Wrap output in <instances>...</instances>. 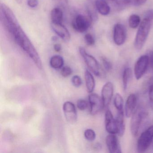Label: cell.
<instances>
[{
	"instance_id": "1",
	"label": "cell",
	"mask_w": 153,
	"mask_h": 153,
	"mask_svg": "<svg viewBox=\"0 0 153 153\" xmlns=\"http://www.w3.org/2000/svg\"><path fill=\"white\" fill-rule=\"evenodd\" d=\"M1 21L6 30L15 42L26 53L38 68L42 69V64L40 56L19 23L11 9L5 4L1 5Z\"/></svg>"
},
{
	"instance_id": "2",
	"label": "cell",
	"mask_w": 153,
	"mask_h": 153,
	"mask_svg": "<svg viewBox=\"0 0 153 153\" xmlns=\"http://www.w3.org/2000/svg\"><path fill=\"white\" fill-rule=\"evenodd\" d=\"M151 24V21L146 18H144L140 23L134 40V47L137 50H141L145 45L149 34Z\"/></svg>"
},
{
	"instance_id": "3",
	"label": "cell",
	"mask_w": 153,
	"mask_h": 153,
	"mask_svg": "<svg viewBox=\"0 0 153 153\" xmlns=\"http://www.w3.org/2000/svg\"><path fill=\"white\" fill-rule=\"evenodd\" d=\"M146 111L142 107L137 108L131 116L130 131L133 136H137L141 127V124L147 115Z\"/></svg>"
},
{
	"instance_id": "4",
	"label": "cell",
	"mask_w": 153,
	"mask_h": 153,
	"mask_svg": "<svg viewBox=\"0 0 153 153\" xmlns=\"http://www.w3.org/2000/svg\"><path fill=\"white\" fill-rule=\"evenodd\" d=\"M153 140V125L143 131L137 142V150L139 152H145L150 146Z\"/></svg>"
},
{
	"instance_id": "5",
	"label": "cell",
	"mask_w": 153,
	"mask_h": 153,
	"mask_svg": "<svg viewBox=\"0 0 153 153\" xmlns=\"http://www.w3.org/2000/svg\"><path fill=\"white\" fill-rule=\"evenodd\" d=\"M93 21V18L89 15H79L74 19L72 25L77 32L85 33L90 27Z\"/></svg>"
},
{
	"instance_id": "6",
	"label": "cell",
	"mask_w": 153,
	"mask_h": 153,
	"mask_svg": "<svg viewBox=\"0 0 153 153\" xmlns=\"http://www.w3.org/2000/svg\"><path fill=\"white\" fill-rule=\"evenodd\" d=\"M79 51L80 55L84 59L89 69L95 75L99 76L101 73V67L96 59L92 55L88 53L85 48L83 47H79Z\"/></svg>"
},
{
	"instance_id": "7",
	"label": "cell",
	"mask_w": 153,
	"mask_h": 153,
	"mask_svg": "<svg viewBox=\"0 0 153 153\" xmlns=\"http://www.w3.org/2000/svg\"><path fill=\"white\" fill-rule=\"evenodd\" d=\"M149 63V58L148 55H142L138 59L134 69V75L137 80H139L145 75Z\"/></svg>"
},
{
	"instance_id": "8",
	"label": "cell",
	"mask_w": 153,
	"mask_h": 153,
	"mask_svg": "<svg viewBox=\"0 0 153 153\" xmlns=\"http://www.w3.org/2000/svg\"><path fill=\"white\" fill-rule=\"evenodd\" d=\"M127 37V33L125 27L120 24L114 25L113 28V40L114 43L118 46L123 45L125 43Z\"/></svg>"
},
{
	"instance_id": "9",
	"label": "cell",
	"mask_w": 153,
	"mask_h": 153,
	"mask_svg": "<svg viewBox=\"0 0 153 153\" xmlns=\"http://www.w3.org/2000/svg\"><path fill=\"white\" fill-rule=\"evenodd\" d=\"M88 101L90 105V112L92 115L97 114L104 108L102 97L97 94L89 95Z\"/></svg>"
},
{
	"instance_id": "10",
	"label": "cell",
	"mask_w": 153,
	"mask_h": 153,
	"mask_svg": "<svg viewBox=\"0 0 153 153\" xmlns=\"http://www.w3.org/2000/svg\"><path fill=\"white\" fill-rule=\"evenodd\" d=\"M105 128L107 132L111 134H118V128L115 118L110 110H107L105 115Z\"/></svg>"
},
{
	"instance_id": "11",
	"label": "cell",
	"mask_w": 153,
	"mask_h": 153,
	"mask_svg": "<svg viewBox=\"0 0 153 153\" xmlns=\"http://www.w3.org/2000/svg\"><path fill=\"white\" fill-rule=\"evenodd\" d=\"M63 111L65 118L68 122L74 123L77 119V114L75 105L70 102H66L63 105Z\"/></svg>"
},
{
	"instance_id": "12",
	"label": "cell",
	"mask_w": 153,
	"mask_h": 153,
	"mask_svg": "<svg viewBox=\"0 0 153 153\" xmlns=\"http://www.w3.org/2000/svg\"><path fill=\"white\" fill-rule=\"evenodd\" d=\"M114 86L111 82L105 83L102 89V97L103 103L104 107L109 106L113 96Z\"/></svg>"
},
{
	"instance_id": "13",
	"label": "cell",
	"mask_w": 153,
	"mask_h": 153,
	"mask_svg": "<svg viewBox=\"0 0 153 153\" xmlns=\"http://www.w3.org/2000/svg\"><path fill=\"white\" fill-rule=\"evenodd\" d=\"M105 143L109 152L111 153H122L120 145L115 134H109L106 137Z\"/></svg>"
},
{
	"instance_id": "14",
	"label": "cell",
	"mask_w": 153,
	"mask_h": 153,
	"mask_svg": "<svg viewBox=\"0 0 153 153\" xmlns=\"http://www.w3.org/2000/svg\"><path fill=\"white\" fill-rule=\"evenodd\" d=\"M137 98L135 94H131L127 98L125 106V114L127 118L132 116L137 109Z\"/></svg>"
},
{
	"instance_id": "15",
	"label": "cell",
	"mask_w": 153,
	"mask_h": 153,
	"mask_svg": "<svg viewBox=\"0 0 153 153\" xmlns=\"http://www.w3.org/2000/svg\"><path fill=\"white\" fill-rule=\"evenodd\" d=\"M51 25L53 30L55 32V33L63 41L68 42L70 40V33L67 27L63 25L62 24H58L51 22Z\"/></svg>"
},
{
	"instance_id": "16",
	"label": "cell",
	"mask_w": 153,
	"mask_h": 153,
	"mask_svg": "<svg viewBox=\"0 0 153 153\" xmlns=\"http://www.w3.org/2000/svg\"><path fill=\"white\" fill-rule=\"evenodd\" d=\"M97 10L102 16H106L110 14L111 7L106 0H96Z\"/></svg>"
},
{
	"instance_id": "17",
	"label": "cell",
	"mask_w": 153,
	"mask_h": 153,
	"mask_svg": "<svg viewBox=\"0 0 153 153\" xmlns=\"http://www.w3.org/2000/svg\"><path fill=\"white\" fill-rule=\"evenodd\" d=\"M117 126L118 128V133L117 135L122 137L124 134L125 130V125L124 120V112H118L116 118Z\"/></svg>"
},
{
	"instance_id": "18",
	"label": "cell",
	"mask_w": 153,
	"mask_h": 153,
	"mask_svg": "<svg viewBox=\"0 0 153 153\" xmlns=\"http://www.w3.org/2000/svg\"><path fill=\"white\" fill-rule=\"evenodd\" d=\"M85 76L87 90L88 93H92L95 87L94 78L92 74L88 70H86Z\"/></svg>"
},
{
	"instance_id": "19",
	"label": "cell",
	"mask_w": 153,
	"mask_h": 153,
	"mask_svg": "<svg viewBox=\"0 0 153 153\" xmlns=\"http://www.w3.org/2000/svg\"><path fill=\"white\" fill-rule=\"evenodd\" d=\"M110 5L115 8L121 10L132 5V0H106Z\"/></svg>"
},
{
	"instance_id": "20",
	"label": "cell",
	"mask_w": 153,
	"mask_h": 153,
	"mask_svg": "<svg viewBox=\"0 0 153 153\" xmlns=\"http://www.w3.org/2000/svg\"><path fill=\"white\" fill-rule=\"evenodd\" d=\"M51 19L52 23L62 24L63 21V12L61 9L54 8L51 12Z\"/></svg>"
},
{
	"instance_id": "21",
	"label": "cell",
	"mask_w": 153,
	"mask_h": 153,
	"mask_svg": "<svg viewBox=\"0 0 153 153\" xmlns=\"http://www.w3.org/2000/svg\"><path fill=\"white\" fill-rule=\"evenodd\" d=\"M132 76V71L130 68H126L124 69L123 73L122 81L123 90L126 91L128 88L129 82L131 79Z\"/></svg>"
},
{
	"instance_id": "22",
	"label": "cell",
	"mask_w": 153,
	"mask_h": 153,
	"mask_svg": "<svg viewBox=\"0 0 153 153\" xmlns=\"http://www.w3.org/2000/svg\"><path fill=\"white\" fill-rule=\"evenodd\" d=\"M64 65V60L62 57L59 55H54L50 60V65L54 69H60Z\"/></svg>"
},
{
	"instance_id": "23",
	"label": "cell",
	"mask_w": 153,
	"mask_h": 153,
	"mask_svg": "<svg viewBox=\"0 0 153 153\" xmlns=\"http://www.w3.org/2000/svg\"><path fill=\"white\" fill-rule=\"evenodd\" d=\"M123 100L120 94H116L114 99V104L119 112H123Z\"/></svg>"
},
{
	"instance_id": "24",
	"label": "cell",
	"mask_w": 153,
	"mask_h": 153,
	"mask_svg": "<svg viewBox=\"0 0 153 153\" xmlns=\"http://www.w3.org/2000/svg\"><path fill=\"white\" fill-rule=\"evenodd\" d=\"M140 23V18L138 15L133 14L129 18L128 25L132 29H135L138 27Z\"/></svg>"
},
{
	"instance_id": "25",
	"label": "cell",
	"mask_w": 153,
	"mask_h": 153,
	"mask_svg": "<svg viewBox=\"0 0 153 153\" xmlns=\"http://www.w3.org/2000/svg\"><path fill=\"white\" fill-rule=\"evenodd\" d=\"M85 137L89 141H93L95 139L96 135L95 132L93 130L88 129L85 131L84 133Z\"/></svg>"
},
{
	"instance_id": "26",
	"label": "cell",
	"mask_w": 153,
	"mask_h": 153,
	"mask_svg": "<svg viewBox=\"0 0 153 153\" xmlns=\"http://www.w3.org/2000/svg\"><path fill=\"white\" fill-rule=\"evenodd\" d=\"M85 41L86 44L89 46L94 45L95 42L94 36L90 33H87L85 36Z\"/></svg>"
},
{
	"instance_id": "27",
	"label": "cell",
	"mask_w": 153,
	"mask_h": 153,
	"mask_svg": "<svg viewBox=\"0 0 153 153\" xmlns=\"http://www.w3.org/2000/svg\"><path fill=\"white\" fill-rule=\"evenodd\" d=\"M102 61L103 66L106 71H109L111 70L113 68L112 64L110 61L104 57L102 58Z\"/></svg>"
},
{
	"instance_id": "28",
	"label": "cell",
	"mask_w": 153,
	"mask_h": 153,
	"mask_svg": "<svg viewBox=\"0 0 153 153\" xmlns=\"http://www.w3.org/2000/svg\"><path fill=\"white\" fill-rule=\"evenodd\" d=\"M77 106L80 111H85L87 108L88 103L86 100L79 99L77 102Z\"/></svg>"
},
{
	"instance_id": "29",
	"label": "cell",
	"mask_w": 153,
	"mask_h": 153,
	"mask_svg": "<svg viewBox=\"0 0 153 153\" xmlns=\"http://www.w3.org/2000/svg\"><path fill=\"white\" fill-rule=\"evenodd\" d=\"M72 73V70L70 67L65 66L62 68L61 71L62 76L64 77H67L70 76Z\"/></svg>"
},
{
	"instance_id": "30",
	"label": "cell",
	"mask_w": 153,
	"mask_h": 153,
	"mask_svg": "<svg viewBox=\"0 0 153 153\" xmlns=\"http://www.w3.org/2000/svg\"><path fill=\"white\" fill-rule=\"evenodd\" d=\"M71 82H72V85L76 87H79L82 84V81L81 78L79 76H77V75L72 77Z\"/></svg>"
},
{
	"instance_id": "31",
	"label": "cell",
	"mask_w": 153,
	"mask_h": 153,
	"mask_svg": "<svg viewBox=\"0 0 153 153\" xmlns=\"http://www.w3.org/2000/svg\"><path fill=\"white\" fill-rule=\"evenodd\" d=\"M148 95L151 103H153V82L149 85L148 88Z\"/></svg>"
},
{
	"instance_id": "32",
	"label": "cell",
	"mask_w": 153,
	"mask_h": 153,
	"mask_svg": "<svg viewBox=\"0 0 153 153\" xmlns=\"http://www.w3.org/2000/svg\"><path fill=\"white\" fill-rule=\"evenodd\" d=\"M27 4L30 7H36L39 4L38 0H27Z\"/></svg>"
},
{
	"instance_id": "33",
	"label": "cell",
	"mask_w": 153,
	"mask_h": 153,
	"mask_svg": "<svg viewBox=\"0 0 153 153\" xmlns=\"http://www.w3.org/2000/svg\"><path fill=\"white\" fill-rule=\"evenodd\" d=\"M146 1L147 0H132L131 6L139 7L144 5Z\"/></svg>"
},
{
	"instance_id": "34",
	"label": "cell",
	"mask_w": 153,
	"mask_h": 153,
	"mask_svg": "<svg viewBox=\"0 0 153 153\" xmlns=\"http://www.w3.org/2000/svg\"><path fill=\"white\" fill-rule=\"evenodd\" d=\"M144 18L148 19L152 22V21H153V10H151L147 11L146 12Z\"/></svg>"
},
{
	"instance_id": "35",
	"label": "cell",
	"mask_w": 153,
	"mask_h": 153,
	"mask_svg": "<svg viewBox=\"0 0 153 153\" xmlns=\"http://www.w3.org/2000/svg\"><path fill=\"white\" fill-rule=\"evenodd\" d=\"M53 47H54V49L55 51L57 52H59L61 51L62 46L59 44H56L54 45Z\"/></svg>"
},
{
	"instance_id": "36",
	"label": "cell",
	"mask_w": 153,
	"mask_h": 153,
	"mask_svg": "<svg viewBox=\"0 0 153 153\" xmlns=\"http://www.w3.org/2000/svg\"><path fill=\"white\" fill-rule=\"evenodd\" d=\"M149 62H150L151 68L153 69V51L152 52L151 55H150V58H149Z\"/></svg>"
},
{
	"instance_id": "37",
	"label": "cell",
	"mask_w": 153,
	"mask_h": 153,
	"mask_svg": "<svg viewBox=\"0 0 153 153\" xmlns=\"http://www.w3.org/2000/svg\"><path fill=\"white\" fill-rule=\"evenodd\" d=\"M57 39H58V38H57L56 36H53V37L52 38V40L53 41V42H55V41H57Z\"/></svg>"
},
{
	"instance_id": "38",
	"label": "cell",
	"mask_w": 153,
	"mask_h": 153,
	"mask_svg": "<svg viewBox=\"0 0 153 153\" xmlns=\"http://www.w3.org/2000/svg\"><path fill=\"white\" fill-rule=\"evenodd\" d=\"M16 1L19 3H20L22 1V0H16Z\"/></svg>"
}]
</instances>
